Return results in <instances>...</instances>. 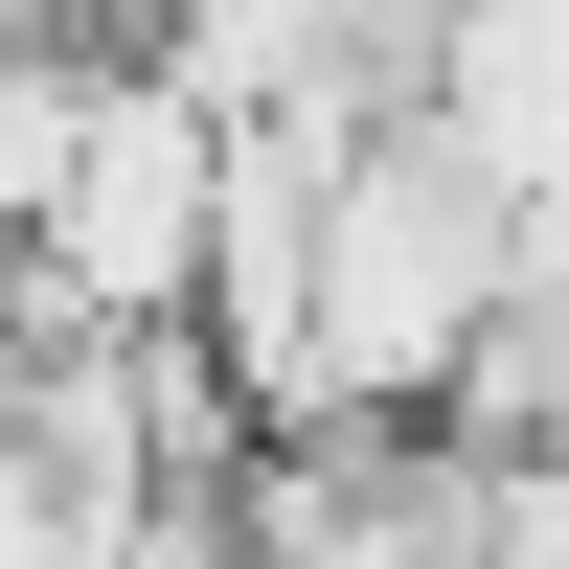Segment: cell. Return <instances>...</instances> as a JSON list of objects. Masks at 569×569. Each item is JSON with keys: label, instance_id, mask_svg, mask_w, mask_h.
Instances as JSON below:
<instances>
[{"label": "cell", "instance_id": "2", "mask_svg": "<svg viewBox=\"0 0 569 569\" xmlns=\"http://www.w3.org/2000/svg\"><path fill=\"white\" fill-rule=\"evenodd\" d=\"M206 228H228V114L160 91V69H91L69 182L23 206V319H69V342H160V319H206Z\"/></svg>", "mask_w": 569, "mask_h": 569}, {"label": "cell", "instance_id": "8", "mask_svg": "<svg viewBox=\"0 0 569 569\" xmlns=\"http://www.w3.org/2000/svg\"><path fill=\"white\" fill-rule=\"evenodd\" d=\"M433 23H456V0H433Z\"/></svg>", "mask_w": 569, "mask_h": 569}, {"label": "cell", "instance_id": "7", "mask_svg": "<svg viewBox=\"0 0 569 569\" xmlns=\"http://www.w3.org/2000/svg\"><path fill=\"white\" fill-rule=\"evenodd\" d=\"M525 456H547V479H569V410H547V433H525Z\"/></svg>", "mask_w": 569, "mask_h": 569}, {"label": "cell", "instance_id": "3", "mask_svg": "<svg viewBox=\"0 0 569 569\" xmlns=\"http://www.w3.org/2000/svg\"><path fill=\"white\" fill-rule=\"evenodd\" d=\"M206 501L251 525V569H479V456H456L433 410H319V433H251Z\"/></svg>", "mask_w": 569, "mask_h": 569}, {"label": "cell", "instance_id": "5", "mask_svg": "<svg viewBox=\"0 0 569 569\" xmlns=\"http://www.w3.org/2000/svg\"><path fill=\"white\" fill-rule=\"evenodd\" d=\"M137 525H160V501H114V479H69V456H46L23 410H0V569H114Z\"/></svg>", "mask_w": 569, "mask_h": 569}, {"label": "cell", "instance_id": "1", "mask_svg": "<svg viewBox=\"0 0 569 569\" xmlns=\"http://www.w3.org/2000/svg\"><path fill=\"white\" fill-rule=\"evenodd\" d=\"M501 297H525V206L433 114L319 160V410H456V365H479Z\"/></svg>", "mask_w": 569, "mask_h": 569}, {"label": "cell", "instance_id": "4", "mask_svg": "<svg viewBox=\"0 0 569 569\" xmlns=\"http://www.w3.org/2000/svg\"><path fill=\"white\" fill-rule=\"evenodd\" d=\"M137 69L206 114H297V137H388L433 91V0H137Z\"/></svg>", "mask_w": 569, "mask_h": 569}, {"label": "cell", "instance_id": "6", "mask_svg": "<svg viewBox=\"0 0 569 569\" xmlns=\"http://www.w3.org/2000/svg\"><path fill=\"white\" fill-rule=\"evenodd\" d=\"M114 569H251V525H228V501H160V525H137Z\"/></svg>", "mask_w": 569, "mask_h": 569}]
</instances>
